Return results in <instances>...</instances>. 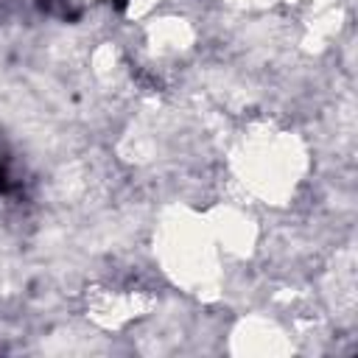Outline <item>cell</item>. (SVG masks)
<instances>
[{"instance_id":"cell-1","label":"cell","mask_w":358,"mask_h":358,"mask_svg":"<svg viewBox=\"0 0 358 358\" xmlns=\"http://www.w3.org/2000/svg\"><path fill=\"white\" fill-rule=\"evenodd\" d=\"M11 190H14V182H11L6 165H0V196H6V193H11Z\"/></svg>"},{"instance_id":"cell-2","label":"cell","mask_w":358,"mask_h":358,"mask_svg":"<svg viewBox=\"0 0 358 358\" xmlns=\"http://www.w3.org/2000/svg\"><path fill=\"white\" fill-rule=\"evenodd\" d=\"M115 6H117V8H123V6H126V0H115Z\"/></svg>"}]
</instances>
